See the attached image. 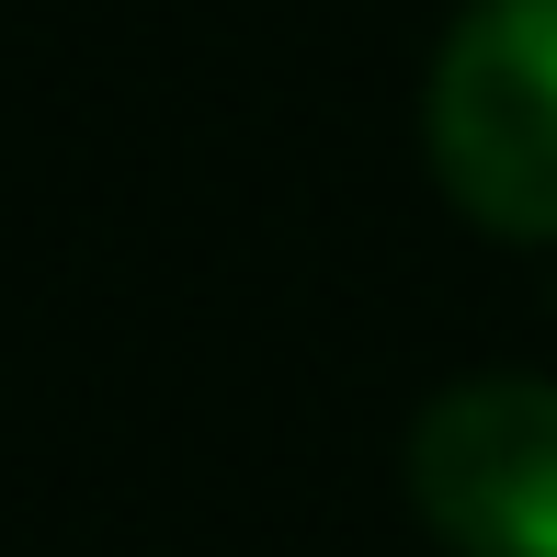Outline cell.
I'll list each match as a JSON object with an SVG mask.
<instances>
[{"label": "cell", "mask_w": 557, "mask_h": 557, "mask_svg": "<svg viewBox=\"0 0 557 557\" xmlns=\"http://www.w3.org/2000/svg\"><path fill=\"white\" fill-rule=\"evenodd\" d=\"M433 183L500 239H557V0H467L421 103Z\"/></svg>", "instance_id": "6da1fadb"}, {"label": "cell", "mask_w": 557, "mask_h": 557, "mask_svg": "<svg viewBox=\"0 0 557 557\" xmlns=\"http://www.w3.org/2000/svg\"><path fill=\"white\" fill-rule=\"evenodd\" d=\"M410 500L455 557H557V375H467L410 433Z\"/></svg>", "instance_id": "7a4b0ae2"}]
</instances>
